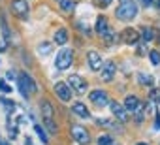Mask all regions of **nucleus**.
I'll return each instance as SVG.
<instances>
[{"instance_id": "obj_1", "label": "nucleus", "mask_w": 160, "mask_h": 145, "mask_svg": "<svg viewBox=\"0 0 160 145\" xmlns=\"http://www.w3.org/2000/svg\"><path fill=\"white\" fill-rule=\"evenodd\" d=\"M115 15H117V19H121V21H130V19H134V17L138 15V6H136V2H132V0H124V2L117 8Z\"/></svg>"}, {"instance_id": "obj_2", "label": "nucleus", "mask_w": 160, "mask_h": 145, "mask_svg": "<svg viewBox=\"0 0 160 145\" xmlns=\"http://www.w3.org/2000/svg\"><path fill=\"white\" fill-rule=\"evenodd\" d=\"M42 113H43V122H45V126L49 128V132H51V134H57L58 128H57V124H55V119H53V106H51L49 100H43V102H42Z\"/></svg>"}, {"instance_id": "obj_3", "label": "nucleus", "mask_w": 160, "mask_h": 145, "mask_svg": "<svg viewBox=\"0 0 160 145\" xmlns=\"http://www.w3.org/2000/svg\"><path fill=\"white\" fill-rule=\"evenodd\" d=\"M17 79H19V91H21V94L25 98H28L32 92H36V83L28 74H19Z\"/></svg>"}, {"instance_id": "obj_4", "label": "nucleus", "mask_w": 160, "mask_h": 145, "mask_svg": "<svg viewBox=\"0 0 160 145\" xmlns=\"http://www.w3.org/2000/svg\"><path fill=\"white\" fill-rule=\"evenodd\" d=\"M72 62H73V51H72V49H62V51H58L57 60H55V66H57L58 70H68V68L72 66Z\"/></svg>"}, {"instance_id": "obj_5", "label": "nucleus", "mask_w": 160, "mask_h": 145, "mask_svg": "<svg viewBox=\"0 0 160 145\" xmlns=\"http://www.w3.org/2000/svg\"><path fill=\"white\" fill-rule=\"evenodd\" d=\"M72 138H73L79 145H89V143H91V136H89L87 128L79 126V124L72 126Z\"/></svg>"}, {"instance_id": "obj_6", "label": "nucleus", "mask_w": 160, "mask_h": 145, "mask_svg": "<svg viewBox=\"0 0 160 145\" xmlns=\"http://www.w3.org/2000/svg\"><path fill=\"white\" fill-rule=\"evenodd\" d=\"M68 87H70V89H73L77 94H83V92L87 91V81H85L81 76L73 74V76H70V78H68Z\"/></svg>"}, {"instance_id": "obj_7", "label": "nucleus", "mask_w": 160, "mask_h": 145, "mask_svg": "<svg viewBox=\"0 0 160 145\" xmlns=\"http://www.w3.org/2000/svg\"><path fill=\"white\" fill-rule=\"evenodd\" d=\"M100 72H102V79H104V81H111L113 76H115V72H117V64H115L113 60H106V62L102 64Z\"/></svg>"}, {"instance_id": "obj_8", "label": "nucleus", "mask_w": 160, "mask_h": 145, "mask_svg": "<svg viewBox=\"0 0 160 145\" xmlns=\"http://www.w3.org/2000/svg\"><path fill=\"white\" fill-rule=\"evenodd\" d=\"M89 98H91V102H92L94 106H98V108H104V106H108V102H109L106 91H100V89L92 91V92L89 94Z\"/></svg>"}, {"instance_id": "obj_9", "label": "nucleus", "mask_w": 160, "mask_h": 145, "mask_svg": "<svg viewBox=\"0 0 160 145\" xmlns=\"http://www.w3.org/2000/svg\"><path fill=\"white\" fill-rule=\"evenodd\" d=\"M12 10H13L15 15L25 19L28 15V2H27V0H12Z\"/></svg>"}, {"instance_id": "obj_10", "label": "nucleus", "mask_w": 160, "mask_h": 145, "mask_svg": "<svg viewBox=\"0 0 160 145\" xmlns=\"http://www.w3.org/2000/svg\"><path fill=\"white\" fill-rule=\"evenodd\" d=\"M55 94L62 100V102H68L70 98H72V89L68 87V83H62V81H58L57 85H55Z\"/></svg>"}, {"instance_id": "obj_11", "label": "nucleus", "mask_w": 160, "mask_h": 145, "mask_svg": "<svg viewBox=\"0 0 160 145\" xmlns=\"http://www.w3.org/2000/svg\"><path fill=\"white\" fill-rule=\"evenodd\" d=\"M87 62H89L91 70H94V72H98L102 68V64H104V60H102V57H100L98 51H89L87 53Z\"/></svg>"}, {"instance_id": "obj_12", "label": "nucleus", "mask_w": 160, "mask_h": 145, "mask_svg": "<svg viewBox=\"0 0 160 145\" xmlns=\"http://www.w3.org/2000/svg\"><path fill=\"white\" fill-rule=\"evenodd\" d=\"M109 108H111L113 115H115L121 122H126V121H128V111L124 109L122 104H119V102H109Z\"/></svg>"}, {"instance_id": "obj_13", "label": "nucleus", "mask_w": 160, "mask_h": 145, "mask_svg": "<svg viewBox=\"0 0 160 145\" xmlns=\"http://www.w3.org/2000/svg\"><path fill=\"white\" fill-rule=\"evenodd\" d=\"M121 38H122L124 43H128V45H136L138 40H139V34H138V30H134V28H124Z\"/></svg>"}, {"instance_id": "obj_14", "label": "nucleus", "mask_w": 160, "mask_h": 145, "mask_svg": "<svg viewBox=\"0 0 160 145\" xmlns=\"http://www.w3.org/2000/svg\"><path fill=\"white\" fill-rule=\"evenodd\" d=\"M72 111H73L75 115H79V117H83V119L91 117V113H89V108H87L83 102H73V106H72Z\"/></svg>"}, {"instance_id": "obj_15", "label": "nucleus", "mask_w": 160, "mask_h": 145, "mask_svg": "<svg viewBox=\"0 0 160 145\" xmlns=\"http://www.w3.org/2000/svg\"><path fill=\"white\" fill-rule=\"evenodd\" d=\"M139 104H141V102H139V98L130 94V96H126V100H124V104H122V106H124V109H126V111L134 113V111L139 108Z\"/></svg>"}, {"instance_id": "obj_16", "label": "nucleus", "mask_w": 160, "mask_h": 145, "mask_svg": "<svg viewBox=\"0 0 160 145\" xmlns=\"http://www.w3.org/2000/svg\"><path fill=\"white\" fill-rule=\"evenodd\" d=\"M53 40H55V43H58V45H64V43L68 42V30H66V28H58V30L55 32Z\"/></svg>"}, {"instance_id": "obj_17", "label": "nucleus", "mask_w": 160, "mask_h": 145, "mask_svg": "<svg viewBox=\"0 0 160 145\" xmlns=\"http://www.w3.org/2000/svg\"><path fill=\"white\" fill-rule=\"evenodd\" d=\"M96 30H98L100 36H104V34L109 30V28H108V21H106V17H102V15L98 17V21H96Z\"/></svg>"}, {"instance_id": "obj_18", "label": "nucleus", "mask_w": 160, "mask_h": 145, "mask_svg": "<svg viewBox=\"0 0 160 145\" xmlns=\"http://www.w3.org/2000/svg\"><path fill=\"white\" fill-rule=\"evenodd\" d=\"M141 38H143V42H145V43L152 42V40H154V30H152L151 27H145V28H141Z\"/></svg>"}, {"instance_id": "obj_19", "label": "nucleus", "mask_w": 160, "mask_h": 145, "mask_svg": "<svg viewBox=\"0 0 160 145\" xmlns=\"http://www.w3.org/2000/svg\"><path fill=\"white\" fill-rule=\"evenodd\" d=\"M58 4L64 12H73L75 10V0H58Z\"/></svg>"}, {"instance_id": "obj_20", "label": "nucleus", "mask_w": 160, "mask_h": 145, "mask_svg": "<svg viewBox=\"0 0 160 145\" xmlns=\"http://www.w3.org/2000/svg\"><path fill=\"white\" fill-rule=\"evenodd\" d=\"M138 79H139V83H141V85H145V87H152V85H154V79H152V76L139 74V76H138Z\"/></svg>"}, {"instance_id": "obj_21", "label": "nucleus", "mask_w": 160, "mask_h": 145, "mask_svg": "<svg viewBox=\"0 0 160 145\" xmlns=\"http://www.w3.org/2000/svg\"><path fill=\"white\" fill-rule=\"evenodd\" d=\"M51 51H53V45H51V43H47V42H43V43L38 47V53H40V55H49Z\"/></svg>"}, {"instance_id": "obj_22", "label": "nucleus", "mask_w": 160, "mask_h": 145, "mask_svg": "<svg viewBox=\"0 0 160 145\" xmlns=\"http://www.w3.org/2000/svg\"><path fill=\"white\" fill-rule=\"evenodd\" d=\"M149 58H151V62H152L154 66H158V64H160V51H156V49L149 51Z\"/></svg>"}, {"instance_id": "obj_23", "label": "nucleus", "mask_w": 160, "mask_h": 145, "mask_svg": "<svg viewBox=\"0 0 160 145\" xmlns=\"http://www.w3.org/2000/svg\"><path fill=\"white\" fill-rule=\"evenodd\" d=\"M0 25H2V34L6 38V42H10V30H8V25H6V19L0 17Z\"/></svg>"}, {"instance_id": "obj_24", "label": "nucleus", "mask_w": 160, "mask_h": 145, "mask_svg": "<svg viewBox=\"0 0 160 145\" xmlns=\"http://www.w3.org/2000/svg\"><path fill=\"white\" fill-rule=\"evenodd\" d=\"M34 130H36V134L40 136V139H42L43 143H47V141H49V139H47V136H45V132H43V128H42L40 124H36V126H34Z\"/></svg>"}, {"instance_id": "obj_25", "label": "nucleus", "mask_w": 160, "mask_h": 145, "mask_svg": "<svg viewBox=\"0 0 160 145\" xmlns=\"http://www.w3.org/2000/svg\"><path fill=\"white\" fill-rule=\"evenodd\" d=\"M0 102H2V104H4V108L8 109V113L15 109V102H12V100H6V98H0Z\"/></svg>"}, {"instance_id": "obj_26", "label": "nucleus", "mask_w": 160, "mask_h": 145, "mask_svg": "<svg viewBox=\"0 0 160 145\" xmlns=\"http://www.w3.org/2000/svg\"><path fill=\"white\" fill-rule=\"evenodd\" d=\"M98 145H111V136H100Z\"/></svg>"}, {"instance_id": "obj_27", "label": "nucleus", "mask_w": 160, "mask_h": 145, "mask_svg": "<svg viewBox=\"0 0 160 145\" xmlns=\"http://www.w3.org/2000/svg\"><path fill=\"white\" fill-rule=\"evenodd\" d=\"M0 91H2V92H6V94H8V92H12L10 85H8V83H6L4 79H0Z\"/></svg>"}, {"instance_id": "obj_28", "label": "nucleus", "mask_w": 160, "mask_h": 145, "mask_svg": "<svg viewBox=\"0 0 160 145\" xmlns=\"http://www.w3.org/2000/svg\"><path fill=\"white\" fill-rule=\"evenodd\" d=\"M13 78H15V76H13V72L10 70V72H8V74H6V79H13Z\"/></svg>"}, {"instance_id": "obj_29", "label": "nucleus", "mask_w": 160, "mask_h": 145, "mask_svg": "<svg viewBox=\"0 0 160 145\" xmlns=\"http://www.w3.org/2000/svg\"><path fill=\"white\" fill-rule=\"evenodd\" d=\"M141 2H143V4H145V6H151V4H152V2H154V0H141Z\"/></svg>"}, {"instance_id": "obj_30", "label": "nucleus", "mask_w": 160, "mask_h": 145, "mask_svg": "<svg viewBox=\"0 0 160 145\" xmlns=\"http://www.w3.org/2000/svg\"><path fill=\"white\" fill-rule=\"evenodd\" d=\"M2 51H6V43H4V42H0V53H2Z\"/></svg>"}, {"instance_id": "obj_31", "label": "nucleus", "mask_w": 160, "mask_h": 145, "mask_svg": "<svg viewBox=\"0 0 160 145\" xmlns=\"http://www.w3.org/2000/svg\"><path fill=\"white\" fill-rule=\"evenodd\" d=\"M0 145H10L8 141H4V139H0Z\"/></svg>"}, {"instance_id": "obj_32", "label": "nucleus", "mask_w": 160, "mask_h": 145, "mask_svg": "<svg viewBox=\"0 0 160 145\" xmlns=\"http://www.w3.org/2000/svg\"><path fill=\"white\" fill-rule=\"evenodd\" d=\"M102 2H104V4H109V2H111V0H102Z\"/></svg>"}, {"instance_id": "obj_33", "label": "nucleus", "mask_w": 160, "mask_h": 145, "mask_svg": "<svg viewBox=\"0 0 160 145\" xmlns=\"http://www.w3.org/2000/svg\"><path fill=\"white\" fill-rule=\"evenodd\" d=\"M136 145H149V143H143V141H141V143H136Z\"/></svg>"}, {"instance_id": "obj_34", "label": "nucleus", "mask_w": 160, "mask_h": 145, "mask_svg": "<svg viewBox=\"0 0 160 145\" xmlns=\"http://www.w3.org/2000/svg\"><path fill=\"white\" fill-rule=\"evenodd\" d=\"M158 102H160V94H158Z\"/></svg>"}]
</instances>
